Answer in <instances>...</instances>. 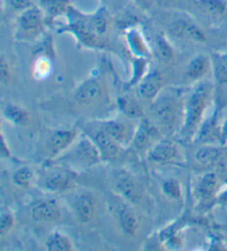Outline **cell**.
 Listing matches in <instances>:
<instances>
[{"mask_svg": "<svg viewBox=\"0 0 227 251\" xmlns=\"http://www.w3.org/2000/svg\"><path fill=\"white\" fill-rule=\"evenodd\" d=\"M151 116L161 132L172 135L181 129L185 118V102L181 91L163 89L151 102Z\"/></svg>", "mask_w": 227, "mask_h": 251, "instance_id": "6da1fadb", "label": "cell"}, {"mask_svg": "<svg viewBox=\"0 0 227 251\" xmlns=\"http://www.w3.org/2000/svg\"><path fill=\"white\" fill-rule=\"evenodd\" d=\"M213 95L214 86L206 80L199 81L191 91L185 102V118L181 128V132L185 137L193 138L199 132Z\"/></svg>", "mask_w": 227, "mask_h": 251, "instance_id": "7a4b0ae2", "label": "cell"}, {"mask_svg": "<svg viewBox=\"0 0 227 251\" xmlns=\"http://www.w3.org/2000/svg\"><path fill=\"white\" fill-rule=\"evenodd\" d=\"M103 161L98 147L95 146L92 140L86 135L81 137V140L58 156L55 164L68 167L72 171H84L98 165Z\"/></svg>", "mask_w": 227, "mask_h": 251, "instance_id": "3957f363", "label": "cell"}, {"mask_svg": "<svg viewBox=\"0 0 227 251\" xmlns=\"http://www.w3.org/2000/svg\"><path fill=\"white\" fill-rule=\"evenodd\" d=\"M65 16L68 18V24L60 30V32H70L73 34L81 46L97 48V49L104 48L106 41L95 32L91 15L82 14L71 5Z\"/></svg>", "mask_w": 227, "mask_h": 251, "instance_id": "277c9868", "label": "cell"}, {"mask_svg": "<svg viewBox=\"0 0 227 251\" xmlns=\"http://www.w3.org/2000/svg\"><path fill=\"white\" fill-rule=\"evenodd\" d=\"M46 15L40 6L32 5L20 12L17 21V37L30 40L39 36L45 28Z\"/></svg>", "mask_w": 227, "mask_h": 251, "instance_id": "5b68a950", "label": "cell"}, {"mask_svg": "<svg viewBox=\"0 0 227 251\" xmlns=\"http://www.w3.org/2000/svg\"><path fill=\"white\" fill-rule=\"evenodd\" d=\"M85 133L88 135L98 147L103 161L113 162L119 157L121 145L113 140L109 134L104 131L99 122L88 124L85 127Z\"/></svg>", "mask_w": 227, "mask_h": 251, "instance_id": "8992f818", "label": "cell"}, {"mask_svg": "<svg viewBox=\"0 0 227 251\" xmlns=\"http://www.w3.org/2000/svg\"><path fill=\"white\" fill-rule=\"evenodd\" d=\"M77 172L64 166L50 168L43 178V186L50 192L62 193L71 189L76 185Z\"/></svg>", "mask_w": 227, "mask_h": 251, "instance_id": "52a82bcc", "label": "cell"}, {"mask_svg": "<svg viewBox=\"0 0 227 251\" xmlns=\"http://www.w3.org/2000/svg\"><path fill=\"white\" fill-rule=\"evenodd\" d=\"M115 190L121 195L122 198L128 201L131 204H139L143 197V188L138 179L124 170L117 171L113 179Z\"/></svg>", "mask_w": 227, "mask_h": 251, "instance_id": "ba28073f", "label": "cell"}, {"mask_svg": "<svg viewBox=\"0 0 227 251\" xmlns=\"http://www.w3.org/2000/svg\"><path fill=\"white\" fill-rule=\"evenodd\" d=\"M161 129L147 119H141L135 128L132 144L139 153H147L148 150L161 138Z\"/></svg>", "mask_w": 227, "mask_h": 251, "instance_id": "9c48e42d", "label": "cell"}, {"mask_svg": "<svg viewBox=\"0 0 227 251\" xmlns=\"http://www.w3.org/2000/svg\"><path fill=\"white\" fill-rule=\"evenodd\" d=\"M98 201L94 194L84 190L74 196L72 199V211L78 222L81 224H89L93 220L97 214Z\"/></svg>", "mask_w": 227, "mask_h": 251, "instance_id": "30bf717a", "label": "cell"}, {"mask_svg": "<svg viewBox=\"0 0 227 251\" xmlns=\"http://www.w3.org/2000/svg\"><path fill=\"white\" fill-rule=\"evenodd\" d=\"M104 95V84L100 77H90L78 86L74 100L81 105H92Z\"/></svg>", "mask_w": 227, "mask_h": 251, "instance_id": "8fae6325", "label": "cell"}, {"mask_svg": "<svg viewBox=\"0 0 227 251\" xmlns=\"http://www.w3.org/2000/svg\"><path fill=\"white\" fill-rule=\"evenodd\" d=\"M29 215L33 222L54 223L61 218V209L55 199H40L30 206Z\"/></svg>", "mask_w": 227, "mask_h": 251, "instance_id": "7c38bea8", "label": "cell"}, {"mask_svg": "<svg viewBox=\"0 0 227 251\" xmlns=\"http://www.w3.org/2000/svg\"><path fill=\"white\" fill-rule=\"evenodd\" d=\"M77 131L74 128L56 129L47 137L46 147L52 157L60 156L65 151L70 149L76 142Z\"/></svg>", "mask_w": 227, "mask_h": 251, "instance_id": "4fadbf2b", "label": "cell"}, {"mask_svg": "<svg viewBox=\"0 0 227 251\" xmlns=\"http://www.w3.org/2000/svg\"><path fill=\"white\" fill-rule=\"evenodd\" d=\"M164 89V76L162 73L152 70L147 72L138 84L140 98L152 102Z\"/></svg>", "mask_w": 227, "mask_h": 251, "instance_id": "5bb4252c", "label": "cell"}, {"mask_svg": "<svg viewBox=\"0 0 227 251\" xmlns=\"http://www.w3.org/2000/svg\"><path fill=\"white\" fill-rule=\"evenodd\" d=\"M99 124L121 146L128 144L133 140L135 129L131 127L128 122L122 120H107L101 121Z\"/></svg>", "mask_w": 227, "mask_h": 251, "instance_id": "9a60e30c", "label": "cell"}, {"mask_svg": "<svg viewBox=\"0 0 227 251\" xmlns=\"http://www.w3.org/2000/svg\"><path fill=\"white\" fill-rule=\"evenodd\" d=\"M170 31L173 36L184 39V40H190L193 42L206 41V36H205L203 30L198 25L194 24L193 21L187 19H178L174 21Z\"/></svg>", "mask_w": 227, "mask_h": 251, "instance_id": "2e32d148", "label": "cell"}, {"mask_svg": "<svg viewBox=\"0 0 227 251\" xmlns=\"http://www.w3.org/2000/svg\"><path fill=\"white\" fill-rule=\"evenodd\" d=\"M178 156V147L171 141H159L148 150V161L155 164H168Z\"/></svg>", "mask_w": 227, "mask_h": 251, "instance_id": "e0dca14e", "label": "cell"}, {"mask_svg": "<svg viewBox=\"0 0 227 251\" xmlns=\"http://www.w3.org/2000/svg\"><path fill=\"white\" fill-rule=\"evenodd\" d=\"M115 215L121 230L126 236L133 237L139 230V219L129 205L121 204L115 208Z\"/></svg>", "mask_w": 227, "mask_h": 251, "instance_id": "ac0fdd59", "label": "cell"}, {"mask_svg": "<svg viewBox=\"0 0 227 251\" xmlns=\"http://www.w3.org/2000/svg\"><path fill=\"white\" fill-rule=\"evenodd\" d=\"M224 158L225 155L223 150L213 145H204L196 151V153L194 154V159L196 163L206 168L221 165Z\"/></svg>", "mask_w": 227, "mask_h": 251, "instance_id": "d6986e66", "label": "cell"}, {"mask_svg": "<svg viewBox=\"0 0 227 251\" xmlns=\"http://www.w3.org/2000/svg\"><path fill=\"white\" fill-rule=\"evenodd\" d=\"M212 68V59L206 54H198L187 63L185 75L192 81H200Z\"/></svg>", "mask_w": 227, "mask_h": 251, "instance_id": "ffe728a7", "label": "cell"}, {"mask_svg": "<svg viewBox=\"0 0 227 251\" xmlns=\"http://www.w3.org/2000/svg\"><path fill=\"white\" fill-rule=\"evenodd\" d=\"M125 39L130 51L135 58H147L150 55L146 39L139 29H130L125 34Z\"/></svg>", "mask_w": 227, "mask_h": 251, "instance_id": "44dd1931", "label": "cell"}, {"mask_svg": "<svg viewBox=\"0 0 227 251\" xmlns=\"http://www.w3.org/2000/svg\"><path fill=\"white\" fill-rule=\"evenodd\" d=\"M117 107L121 113L129 119H143L144 109L141 102L137 98L129 97H120L117 99Z\"/></svg>", "mask_w": 227, "mask_h": 251, "instance_id": "7402d4cb", "label": "cell"}, {"mask_svg": "<svg viewBox=\"0 0 227 251\" xmlns=\"http://www.w3.org/2000/svg\"><path fill=\"white\" fill-rule=\"evenodd\" d=\"M218 186H220V178L214 172H208L204 174L196 186V193L202 199H209L216 194Z\"/></svg>", "mask_w": 227, "mask_h": 251, "instance_id": "603a6c76", "label": "cell"}, {"mask_svg": "<svg viewBox=\"0 0 227 251\" xmlns=\"http://www.w3.org/2000/svg\"><path fill=\"white\" fill-rule=\"evenodd\" d=\"M39 5L49 19H55L67 14L71 6V0H39Z\"/></svg>", "mask_w": 227, "mask_h": 251, "instance_id": "cb8c5ba5", "label": "cell"}, {"mask_svg": "<svg viewBox=\"0 0 227 251\" xmlns=\"http://www.w3.org/2000/svg\"><path fill=\"white\" fill-rule=\"evenodd\" d=\"M195 5L199 9L211 17H222L227 10L225 0H195Z\"/></svg>", "mask_w": 227, "mask_h": 251, "instance_id": "d4e9b609", "label": "cell"}, {"mask_svg": "<svg viewBox=\"0 0 227 251\" xmlns=\"http://www.w3.org/2000/svg\"><path fill=\"white\" fill-rule=\"evenodd\" d=\"M213 75L218 85L227 84V52L215 54L212 58Z\"/></svg>", "mask_w": 227, "mask_h": 251, "instance_id": "484cf974", "label": "cell"}, {"mask_svg": "<svg viewBox=\"0 0 227 251\" xmlns=\"http://www.w3.org/2000/svg\"><path fill=\"white\" fill-rule=\"evenodd\" d=\"M3 115L8 121H10L11 123L16 125L26 126L30 123V114L23 107L12 104V103L6 105L5 109H3Z\"/></svg>", "mask_w": 227, "mask_h": 251, "instance_id": "4316f807", "label": "cell"}, {"mask_svg": "<svg viewBox=\"0 0 227 251\" xmlns=\"http://www.w3.org/2000/svg\"><path fill=\"white\" fill-rule=\"evenodd\" d=\"M46 248L49 251H71L73 244L68 236L61 232H54L47 239Z\"/></svg>", "mask_w": 227, "mask_h": 251, "instance_id": "83f0119b", "label": "cell"}, {"mask_svg": "<svg viewBox=\"0 0 227 251\" xmlns=\"http://www.w3.org/2000/svg\"><path fill=\"white\" fill-rule=\"evenodd\" d=\"M155 52L163 62L171 61L174 57V49L163 33H159L155 38Z\"/></svg>", "mask_w": 227, "mask_h": 251, "instance_id": "f1b7e54d", "label": "cell"}, {"mask_svg": "<svg viewBox=\"0 0 227 251\" xmlns=\"http://www.w3.org/2000/svg\"><path fill=\"white\" fill-rule=\"evenodd\" d=\"M33 177L34 174L31 168L28 166H24L18 168V170L14 173V175H12V181H14V184L18 186V187L27 188L32 184Z\"/></svg>", "mask_w": 227, "mask_h": 251, "instance_id": "f546056e", "label": "cell"}, {"mask_svg": "<svg viewBox=\"0 0 227 251\" xmlns=\"http://www.w3.org/2000/svg\"><path fill=\"white\" fill-rule=\"evenodd\" d=\"M147 73V61L146 58H134L133 60V75L131 77L130 85L139 84L143 76Z\"/></svg>", "mask_w": 227, "mask_h": 251, "instance_id": "4dcf8cb0", "label": "cell"}, {"mask_svg": "<svg viewBox=\"0 0 227 251\" xmlns=\"http://www.w3.org/2000/svg\"><path fill=\"white\" fill-rule=\"evenodd\" d=\"M163 193L171 199H180L182 196V187L180 181L169 179L162 186Z\"/></svg>", "mask_w": 227, "mask_h": 251, "instance_id": "1f68e13d", "label": "cell"}, {"mask_svg": "<svg viewBox=\"0 0 227 251\" xmlns=\"http://www.w3.org/2000/svg\"><path fill=\"white\" fill-rule=\"evenodd\" d=\"M15 225V217L9 210H3L0 216V236L5 237Z\"/></svg>", "mask_w": 227, "mask_h": 251, "instance_id": "d6a6232c", "label": "cell"}, {"mask_svg": "<svg viewBox=\"0 0 227 251\" xmlns=\"http://www.w3.org/2000/svg\"><path fill=\"white\" fill-rule=\"evenodd\" d=\"M0 77H1V81L5 82V83L9 82V80L11 79L10 66L3 54L0 58Z\"/></svg>", "mask_w": 227, "mask_h": 251, "instance_id": "836d02e7", "label": "cell"}, {"mask_svg": "<svg viewBox=\"0 0 227 251\" xmlns=\"http://www.w3.org/2000/svg\"><path fill=\"white\" fill-rule=\"evenodd\" d=\"M8 5L16 11H24L32 6V0H7Z\"/></svg>", "mask_w": 227, "mask_h": 251, "instance_id": "e575fe53", "label": "cell"}, {"mask_svg": "<svg viewBox=\"0 0 227 251\" xmlns=\"http://www.w3.org/2000/svg\"><path fill=\"white\" fill-rule=\"evenodd\" d=\"M0 156L1 158H10L11 153L9 150V146L7 145L5 135L1 133V145H0Z\"/></svg>", "mask_w": 227, "mask_h": 251, "instance_id": "d590c367", "label": "cell"}, {"mask_svg": "<svg viewBox=\"0 0 227 251\" xmlns=\"http://www.w3.org/2000/svg\"><path fill=\"white\" fill-rule=\"evenodd\" d=\"M220 142L222 144H226L227 143V119L220 127Z\"/></svg>", "mask_w": 227, "mask_h": 251, "instance_id": "8d00e7d4", "label": "cell"}, {"mask_svg": "<svg viewBox=\"0 0 227 251\" xmlns=\"http://www.w3.org/2000/svg\"><path fill=\"white\" fill-rule=\"evenodd\" d=\"M222 105H227V86H226V90H225L224 95H223V97H222Z\"/></svg>", "mask_w": 227, "mask_h": 251, "instance_id": "74e56055", "label": "cell"}]
</instances>
